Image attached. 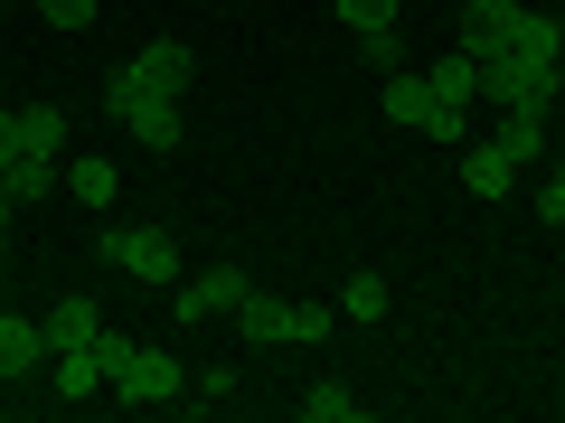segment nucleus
<instances>
[{
	"instance_id": "obj_1",
	"label": "nucleus",
	"mask_w": 565,
	"mask_h": 423,
	"mask_svg": "<svg viewBox=\"0 0 565 423\" xmlns=\"http://www.w3.org/2000/svg\"><path fill=\"white\" fill-rule=\"evenodd\" d=\"M104 113H114L122 132L141 141V151H180V141H189V113H180V95H151V85H132L122 66L104 76Z\"/></svg>"
},
{
	"instance_id": "obj_2",
	"label": "nucleus",
	"mask_w": 565,
	"mask_h": 423,
	"mask_svg": "<svg viewBox=\"0 0 565 423\" xmlns=\"http://www.w3.org/2000/svg\"><path fill=\"white\" fill-rule=\"evenodd\" d=\"M95 263L104 273H132V282H180V245H170V226H104L95 236Z\"/></svg>"
},
{
	"instance_id": "obj_3",
	"label": "nucleus",
	"mask_w": 565,
	"mask_h": 423,
	"mask_svg": "<svg viewBox=\"0 0 565 423\" xmlns=\"http://www.w3.org/2000/svg\"><path fill=\"white\" fill-rule=\"evenodd\" d=\"M481 95L500 104V113H546V104H556V66L500 47V57H481Z\"/></svg>"
},
{
	"instance_id": "obj_4",
	"label": "nucleus",
	"mask_w": 565,
	"mask_h": 423,
	"mask_svg": "<svg viewBox=\"0 0 565 423\" xmlns=\"http://www.w3.org/2000/svg\"><path fill=\"white\" fill-rule=\"evenodd\" d=\"M236 302H245V273H236V263H207V273H180V282H170V321H180V329L236 321Z\"/></svg>"
},
{
	"instance_id": "obj_5",
	"label": "nucleus",
	"mask_w": 565,
	"mask_h": 423,
	"mask_svg": "<svg viewBox=\"0 0 565 423\" xmlns=\"http://www.w3.org/2000/svg\"><path fill=\"white\" fill-rule=\"evenodd\" d=\"M122 76L151 85V95H189V85H199V57H189V39H141L132 57H122Z\"/></svg>"
},
{
	"instance_id": "obj_6",
	"label": "nucleus",
	"mask_w": 565,
	"mask_h": 423,
	"mask_svg": "<svg viewBox=\"0 0 565 423\" xmlns=\"http://www.w3.org/2000/svg\"><path fill=\"white\" fill-rule=\"evenodd\" d=\"M114 395L122 404H180L189 395V367L170 358V348H132V367L114 377Z\"/></svg>"
},
{
	"instance_id": "obj_7",
	"label": "nucleus",
	"mask_w": 565,
	"mask_h": 423,
	"mask_svg": "<svg viewBox=\"0 0 565 423\" xmlns=\"http://www.w3.org/2000/svg\"><path fill=\"white\" fill-rule=\"evenodd\" d=\"M509 29H519L509 0H462V10H452V47H462V57H500Z\"/></svg>"
},
{
	"instance_id": "obj_8",
	"label": "nucleus",
	"mask_w": 565,
	"mask_h": 423,
	"mask_svg": "<svg viewBox=\"0 0 565 423\" xmlns=\"http://www.w3.org/2000/svg\"><path fill=\"white\" fill-rule=\"evenodd\" d=\"M39 358H47V329L20 321V311H0V386H29Z\"/></svg>"
},
{
	"instance_id": "obj_9",
	"label": "nucleus",
	"mask_w": 565,
	"mask_h": 423,
	"mask_svg": "<svg viewBox=\"0 0 565 423\" xmlns=\"http://www.w3.org/2000/svg\"><path fill=\"white\" fill-rule=\"evenodd\" d=\"M236 339H245V348H282V339H292V302H274V292H255V282H245Z\"/></svg>"
},
{
	"instance_id": "obj_10",
	"label": "nucleus",
	"mask_w": 565,
	"mask_h": 423,
	"mask_svg": "<svg viewBox=\"0 0 565 423\" xmlns=\"http://www.w3.org/2000/svg\"><path fill=\"white\" fill-rule=\"evenodd\" d=\"M377 113L396 122V132H424V113H434V85H424L415 66H396V76H377Z\"/></svg>"
},
{
	"instance_id": "obj_11",
	"label": "nucleus",
	"mask_w": 565,
	"mask_h": 423,
	"mask_svg": "<svg viewBox=\"0 0 565 423\" xmlns=\"http://www.w3.org/2000/svg\"><path fill=\"white\" fill-rule=\"evenodd\" d=\"M47 358H66V348H95V329H104V302H85V292H66L57 311H47Z\"/></svg>"
},
{
	"instance_id": "obj_12",
	"label": "nucleus",
	"mask_w": 565,
	"mask_h": 423,
	"mask_svg": "<svg viewBox=\"0 0 565 423\" xmlns=\"http://www.w3.org/2000/svg\"><path fill=\"white\" fill-rule=\"evenodd\" d=\"M509 170H519V161H509L500 141H462V188H471L481 207H500V198H509Z\"/></svg>"
},
{
	"instance_id": "obj_13",
	"label": "nucleus",
	"mask_w": 565,
	"mask_h": 423,
	"mask_svg": "<svg viewBox=\"0 0 565 423\" xmlns=\"http://www.w3.org/2000/svg\"><path fill=\"white\" fill-rule=\"evenodd\" d=\"M10 151H47V161H57L66 151V113L57 104H10Z\"/></svg>"
},
{
	"instance_id": "obj_14",
	"label": "nucleus",
	"mask_w": 565,
	"mask_h": 423,
	"mask_svg": "<svg viewBox=\"0 0 565 423\" xmlns=\"http://www.w3.org/2000/svg\"><path fill=\"white\" fill-rule=\"evenodd\" d=\"M95 395H114L104 358H95V348H66V358H57V404H95Z\"/></svg>"
},
{
	"instance_id": "obj_15",
	"label": "nucleus",
	"mask_w": 565,
	"mask_h": 423,
	"mask_svg": "<svg viewBox=\"0 0 565 423\" xmlns=\"http://www.w3.org/2000/svg\"><path fill=\"white\" fill-rule=\"evenodd\" d=\"M0 180H10V198H20V207L57 198V161H47V151H10V161H0Z\"/></svg>"
},
{
	"instance_id": "obj_16",
	"label": "nucleus",
	"mask_w": 565,
	"mask_h": 423,
	"mask_svg": "<svg viewBox=\"0 0 565 423\" xmlns=\"http://www.w3.org/2000/svg\"><path fill=\"white\" fill-rule=\"evenodd\" d=\"M509 47H519V57H537V66H556V57H565V20H546L537 0H527L519 29H509Z\"/></svg>"
},
{
	"instance_id": "obj_17",
	"label": "nucleus",
	"mask_w": 565,
	"mask_h": 423,
	"mask_svg": "<svg viewBox=\"0 0 565 423\" xmlns=\"http://www.w3.org/2000/svg\"><path fill=\"white\" fill-rule=\"evenodd\" d=\"M424 85H434V104H471V95H481V57L452 47V57H434V76H424Z\"/></svg>"
},
{
	"instance_id": "obj_18",
	"label": "nucleus",
	"mask_w": 565,
	"mask_h": 423,
	"mask_svg": "<svg viewBox=\"0 0 565 423\" xmlns=\"http://www.w3.org/2000/svg\"><path fill=\"white\" fill-rule=\"evenodd\" d=\"M490 141H500V151H509V161H546V113H500V132H490Z\"/></svg>"
},
{
	"instance_id": "obj_19",
	"label": "nucleus",
	"mask_w": 565,
	"mask_h": 423,
	"mask_svg": "<svg viewBox=\"0 0 565 423\" xmlns=\"http://www.w3.org/2000/svg\"><path fill=\"white\" fill-rule=\"evenodd\" d=\"M114 188H122L114 161H66V198L76 207H114Z\"/></svg>"
},
{
	"instance_id": "obj_20",
	"label": "nucleus",
	"mask_w": 565,
	"mask_h": 423,
	"mask_svg": "<svg viewBox=\"0 0 565 423\" xmlns=\"http://www.w3.org/2000/svg\"><path fill=\"white\" fill-rule=\"evenodd\" d=\"M340 321H359V329L386 321V273H349L340 282Z\"/></svg>"
},
{
	"instance_id": "obj_21",
	"label": "nucleus",
	"mask_w": 565,
	"mask_h": 423,
	"mask_svg": "<svg viewBox=\"0 0 565 423\" xmlns=\"http://www.w3.org/2000/svg\"><path fill=\"white\" fill-rule=\"evenodd\" d=\"M302 414L311 423H349V414H359V395H349L340 377H321V386H302Z\"/></svg>"
},
{
	"instance_id": "obj_22",
	"label": "nucleus",
	"mask_w": 565,
	"mask_h": 423,
	"mask_svg": "<svg viewBox=\"0 0 565 423\" xmlns=\"http://www.w3.org/2000/svg\"><path fill=\"white\" fill-rule=\"evenodd\" d=\"M330 329H340V311H330V302H292V348H321Z\"/></svg>"
},
{
	"instance_id": "obj_23",
	"label": "nucleus",
	"mask_w": 565,
	"mask_h": 423,
	"mask_svg": "<svg viewBox=\"0 0 565 423\" xmlns=\"http://www.w3.org/2000/svg\"><path fill=\"white\" fill-rule=\"evenodd\" d=\"M424 141H444V151H462V141H471V113H462V104H434V113H424Z\"/></svg>"
},
{
	"instance_id": "obj_24",
	"label": "nucleus",
	"mask_w": 565,
	"mask_h": 423,
	"mask_svg": "<svg viewBox=\"0 0 565 423\" xmlns=\"http://www.w3.org/2000/svg\"><path fill=\"white\" fill-rule=\"evenodd\" d=\"M132 348H141V339H132V329H114V321H104V329H95V358H104V377H122V367H132Z\"/></svg>"
},
{
	"instance_id": "obj_25",
	"label": "nucleus",
	"mask_w": 565,
	"mask_h": 423,
	"mask_svg": "<svg viewBox=\"0 0 565 423\" xmlns=\"http://www.w3.org/2000/svg\"><path fill=\"white\" fill-rule=\"evenodd\" d=\"M359 57L377 66V76H396V66H405V39H396V29H367V39H359Z\"/></svg>"
},
{
	"instance_id": "obj_26",
	"label": "nucleus",
	"mask_w": 565,
	"mask_h": 423,
	"mask_svg": "<svg viewBox=\"0 0 565 423\" xmlns=\"http://www.w3.org/2000/svg\"><path fill=\"white\" fill-rule=\"evenodd\" d=\"M340 20L359 29V39H367V29H396V0H340Z\"/></svg>"
},
{
	"instance_id": "obj_27",
	"label": "nucleus",
	"mask_w": 565,
	"mask_h": 423,
	"mask_svg": "<svg viewBox=\"0 0 565 423\" xmlns=\"http://www.w3.org/2000/svg\"><path fill=\"white\" fill-rule=\"evenodd\" d=\"M39 10L66 29V39H76V29H95V10H104V0H39Z\"/></svg>"
},
{
	"instance_id": "obj_28",
	"label": "nucleus",
	"mask_w": 565,
	"mask_h": 423,
	"mask_svg": "<svg viewBox=\"0 0 565 423\" xmlns=\"http://www.w3.org/2000/svg\"><path fill=\"white\" fill-rule=\"evenodd\" d=\"M217 395H236V367H207V377H189V404H217Z\"/></svg>"
},
{
	"instance_id": "obj_29",
	"label": "nucleus",
	"mask_w": 565,
	"mask_h": 423,
	"mask_svg": "<svg viewBox=\"0 0 565 423\" xmlns=\"http://www.w3.org/2000/svg\"><path fill=\"white\" fill-rule=\"evenodd\" d=\"M537 226H565V161H556V180L537 188Z\"/></svg>"
},
{
	"instance_id": "obj_30",
	"label": "nucleus",
	"mask_w": 565,
	"mask_h": 423,
	"mask_svg": "<svg viewBox=\"0 0 565 423\" xmlns=\"http://www.w3.org/2000/svg\"><path fill=\"white\" fill-rule=\"evenodd\" d=\"M10 217H20V198H10V180H0V236H10Z\"/></svg>"
},
{
	"instance_id": "obj_31",
	"label": "nucleus",
	"mask_w": 565,
	"mask_h": 423,
	"mask_svg": "<svg viewBox=\"0 0 565 423\" xmlns=\"http://www.w3.org/2000/svg\"><path fill=\"white\" fill-rule=\"evenodd\" d=\"M0 161H10V104H0Z\"/></svg>"
},
{
	"instance_id": "obj_32",
	"label": "nucleus",
	"mask_w": 565,
	"mask_h": 423,
	"mask_svg": "<svg viewBox=\"0 0 565 423\" xmlns=\"http://www.w3.org/2000/svg\"><path fill=\"white\" fill-rule=\"evenodd\" d=\"M556 104H565V57H556Z\"/></svg>"
},
{
	"instance_id": "obj_33",
	"label": "nucleus",
	"mask_w": 565,
	"mask_h": 423,
	"mask_svg": "<svg viewBox=\"0 0 565 423\" xmlns=\"http://www.w3.org/2000/svg\"><path fill=\"white\" fill-rule=\"evenodd\" d=\"M509 10H527V0H509Z\"/></svg>"
},
{
	"instance_id": "obj_34",
	"label": "nucleus",
	"mask_w": 565,
	"mask_h": 423,
	"mask_svg": "<svg viewBox=\"0 0 565 423\" xmlns=\"http://www.w3.org/2000/svg\"><path fill=\"white\" fill-rule=\"evenodd\" d=\"M0 311H10V292H0Z\"/></svg>"
},
{
	"instance_id": "obj_35",
	"label": "nucleus",
	"mask_w": 565,
	"mask_h": 423,
	"mask_svg": "<svg viewBox=\"0 0 565 423\" xmlns=\"http://www.w3.org/2000/svg\"><path fill=\"white\" fill-rule=\"evenodd\" d=\"M0 10H10V0H0Z\"/></svg>"
},
{
	"instance_id": "obj_36",
	"label": "nucleus",
	"mask_w": 565,
	"mask_h": 423,
	"mask_svg": "<svg viewBox=\"0 0 565 423\" xmlns=\"http://www.w3.org/2000/svg\"><path fill=\"white\" fill-rule=\"evenodd\" d=\"M452 10H462V0H452Z\"/></svg>"
},
{
	"instance_id": "obj_37",
	"label": "nucleus",
	"mask_w": 565,
	"mask_h": 423,
	"mask_svg": "<svg viewBox=\"0 0 565 423\" xmlns=\"http://www.w3.org/2000/svg\"><path fill=\"white\" fill-rule=\"evenodd\" d=\"M0 245H10V236H0Z\"/></svg>"
}]
</instances>
